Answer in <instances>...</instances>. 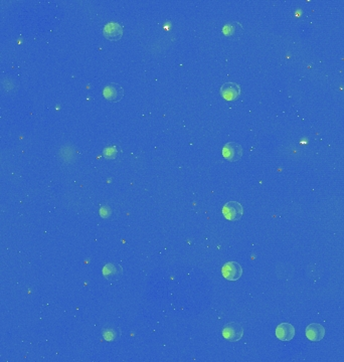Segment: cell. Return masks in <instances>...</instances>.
<instances>
[{"mask_svg": "<svg viewBox=\"0 0 344 362\" xmlns=\"http://www.w3.org/2000/svg\"><path fill=\"white\" fill-rule=\"evenodd\" d=\"M222 32L228 38L239 39L244 34V29L240 22H229L223 26Z\"/></svg>", "mask_w": 344, "mask_h": 362, "instance_id": "obj_10", "label": "cell"}, {"mask_svg": "<svg viewBox=\"0 0 344 362\" xmlns=\"http://www.w3.org/2000/svg\"><path fill=\"white\" fill-rule=\"evenodd\" d=\"M221 274L228 281H238L243 275V268L237 262H227L223 265Z\"/></svg>", "mask_w": 344, "mask_h": 362, "instance_id": "obj_4", "label": "cell"}, {"mask_svg": "<svg viewBox=\"0 0 344 362\" xmlns=\"http://www.w3.org/2000/svg\"><path fill=\"white\" fill-rule=\"evenodd\" d=\"M295 328L290 323H282L276 328V336L281 341H290L295 337Z\"/></svg>", "mask_w": 344, "mask_h": 362, "instance_id": "obj_9", "label": "cell"}, {"mask_svg": "<svg viewBox=\"0 0 344 362\" xmlns=\"http://www.w3.org/2000/svg\"><path fill=\"white\" fill-rule=\"evenodd\" d=\"M243 154V147L236 142H228L222 148V156L229 162H237V161L241 160Z\"/></svg>", "mask_w": 344, "mask_h": 362, "instance_id": "obj_2", "label": "cell"}, {"mask_svg": "<svg viewBox=\"0 0 344 362\" xmlns=\"http://www.w3.org/2000/svg\"><path fill=\"white\" fill-rule=\"evenodd\" d=\"M222 215L229 221H237L242 218L244 209L238 201H228L222 208Z\"/></svg>", "mask_w": 344, "mask_h": 362, "instance_id": "obj_1", "label": "cell"}, {"mask_svg": "<svg viewBox=\"0 0 344 362\" xmlns=\"http://www.w3.org/2000/svg\"><path fill=\"white\" fill-rule=\"evenodd\" d=\"M111 214H112V211H111V209L108 206L101 207V209H100V216L102 217L107 218V217H109L111 216Z\"/></svg>", "mask_w": 344, "mask_h": 362, "instance_id": "obj_14", "label": "cell"}, {"mask_svg": "<svg viewBox=\"0 0 344 362\" xmlns=\"http://www.w3.org/2000/svg\"><path fill=\"white\" fill-rule=\"evenodd\" d=\"M222 336L229 342H237L243 338L244 329L237 322H231L223 327Z\"/></svg>", "mask_w": 344, "mask_h": 362, "instance_id": "obj_3", "label": "cell"}, {"mask_svg": "<svg viewBox=\"0 0 344 362\" xmlns=\"http://www.w3.org/2000/svg\"><path fill=\"white\" fill-rule=\"evenodd\" d=\"M104 36L111 40V42H117V40L121 39L123 35V26L118 22H108L103 29Z\"/></svg>", "mask_w": 344, "mask_h": 362, "instance_id": "obj_7", "label": "cell"}, {"mask_svg": "<svg viewBox=\"0 0 344 362\" xmlns=\"http://www.w3.org/2000/svg\"><path fill=\"white\" fill-rule=\"evenodd\" d=\"M103 96L109 102H119L124 97V89L119 84L111 83L104 88Z\"/></svg>", "mask_w": 344, "mask_h": 362, "instance_id": "obj_6", "label": "cell"}, {"mask_svg": "<svg viewBox=\"0 0 344 362\" xmlns=\"http://www.w3.org/2000/svg\"><path fill=\"white\" fill-rule=\"evenodd\" d=\"M104 156L106 157V158H108V159H114V158H116V156H117V149H116V147H114V146H112V147H106L105 149H104Z\"/></svg>", "mask_w": 344, "mask_h": 362, "instance_id": "obj_13", "label": "cell"}, {"mask_svg": "<svg viewBox=\"0 0 344 362\" xmlns=\"http://www.w3.org/2000/svg\"><path fill=\"white\" fill-rule=\"evenodd\" d=\"M122 267L117 264L109 263L103 268V275L107 280H118L122 276Z\"/></svg>", "mask_w": 344, "mask_h": 362, "instance_id": "obj_11", "label": "cell"}, {"mask_svg": "<svg viewBox=\"0 0 344 362\" xmlns=\"http://www.w3.org/2000/svg\"><path fill=\"white\" fill-rule=\"evenodd\" d=\"M219 93H220L221 97L224 100L232 102V101H235V100L240 98L241 93H242V89H241V86L239 84L228 82V83H224L220 87Z\"/></svg>", "mask_w": 344, "mask_h": 362, "instance_id": "obj_5", "label": "cell"}, {"mask_svg": "<svg viewBox=\"0 0 344 362\" xmlns=\"http://www.w3.org/2000/svg\"><path fill=\"white\" fill-rule=\"evenodd\" d=\"M325 332L324 326L318 323H312L306 328V337L312 342H318L324 338Z\"/></svg>", "mask_w": 344, "mask_h": 362, "instance_id": "obj_8", "label": "cell"}, {"mask_svg": "<svg viewBox=\"0 0 344 362\" xmlns=\"http://www.w3.org/2000/svg\"><path fill=\"white\" fill-rule=\"evenodd\" d=\"M116 334H117L116 330H115L114 328H107L103 331V336H104L105 340H107V341H112L114 339H116L117 338Z\"/></svg>", "mask_w": 344, "mask_h": 362, "instance_id": "obj_12", "label": "cell"}]
</instances>
